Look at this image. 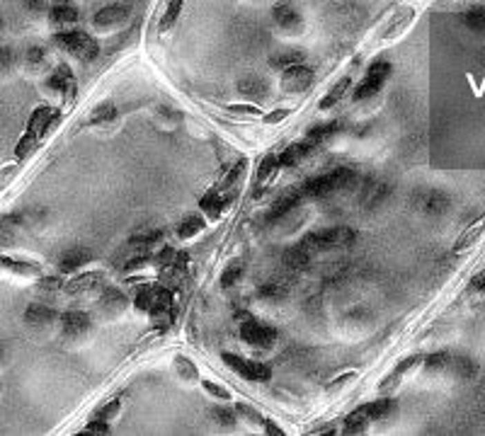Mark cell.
Segmentation results:
<instances>
[{
    "label": "cell",
    "instance_id": "6da1fadb",
    "mask_svg": "<svg viewBox=\"0 0 485 436\" xmlns=\"http://www.w3.org/2000/svg\"><path fill=\"white\" fill-rule=\"evenodd\" d=\"M354 172L350 168H335L325 175H318V177H311L301 184V194L303 199H323V197H330L335 194L337 189L347 187L352 182Z\"/></svg>",
    "mask_w": 485,
    "mask_h": 436
},
{
    "label": "cell",
    "instance_id": "7a4b0ae2",
    "mask_svg": "<svg viewBox=\"0 0 485 436\" xmlns=\"http://www.w3.org/2000/svg\"><path fill=\"white\" fill-rule=\"evenodd\" d=\"M356 240V233L350 226H332L325 230H316V233H308L301 240V248H306L308 252H318V250H330V248H347Z\"/></svg>",
    "mask_w": 485,
    "mask_h": 436
},
{
    "label": "cell",
    "instance_id": "3957f363",
    "mask_svg": "<svg viewBox=\"0 0 485 436\" xmlns=\"http://www.w3.org/2000/svg\"><path fill=\"white\" fill-rule=\"evenodd\" d=\"M56 44H59L61 49L75 54L78 59H83V61H93V59H97V54H99L97 39L90 37V34H85V32H80V30L59 32V34H56Z\"/></svg>",
    "mask_w": 485,
    "mask_h": 436
},
{
    "label": "cell",
    "instance_id": "277c9868",
    "mask_svg": "<svg viewBox=\"0 0 485 436\" xmlns=\"http://www.w3.org/2000/svg\"><path fill=\"white\" fill-rule=\"evenodd\" d=\"M221 359H223V364H226L231 371H236L240 378H248V381H255V383H265L272 378V368H269V364L250 361V359H242V357H238V354H231V352H223Z\"/></svg>",
    "mask_w": 485,
    "mask_h": 436
},
{
    "label": "cell",
    "instance_id": "5b68a950",
    "mask_svg": "<svg viewBox=\"0 0 485 436\" xmlns=\"http://www.w3.org/2000/svg\"><path fill=\"white\" fill-rule=\"evenodd\" d=\"M240 337L245 344L255 349H269L274 342H277V330L267 322H258V320H242L240 325Z\"/></svg>",
    "mask_w": 485,
    "mask_h": 436
},
{
    "label": "cell",
    "instance_id": "8992f818",
    "mask_svg": "<svg viewBox=\"0 0 485 436\" xmlns=\"http://www.w3.org/2000/svg\"><path fill=\"white\" fill-rule=\"evenodd\" d=\"M388 75H391V63H388V61H374V63L369 66L364 80L356 85L354 99H367V97H372L374 92H379V90L383 88V83L388 80Z\"/></svg>",
    "mask_w": 485,
    "mask_h": 436
},
{
    "label": "cell",
    "instance_id": "52a82bcc",
    "mask_svg": "<svg viewBox=\"0 0 485 436\" xmlns=\"http://www.w3.org/2000/svg\"><path fill=\"white\" fill-rule=\"evenodd\" d=\"M313 83V70L303 63H296V66H289L284 68V75H282V90L289 95H298Z\"/></svg>",
    "mask_w": 485,
    "mask_h": 436
},
{
    "label": "cell",
    "instance_id": "ba28073f",
    "mask_svg": "<svg viewBox=\"0 0 485 436\" xmlns=\"http://www.w3.org/2000/svg\"><path fill=\"white\" fill-rule=\"evenodd\" d=\"M129 15H131L129 3H112V6L99 8V10L95 12L93 22L97 27H114V25H122Z\"/></svg>",
    "mask_w": 485,
    "mask_h": 436
},
{
    "label": "cell",
    "instance_id": "9c48e42d",
    "mask_svg": "<svg viewBox=\"0 0 485 436\" xmlns=\"http://www.w3.org/2000/svg\"><path fill=\"white\" fill-rule=\"evenodd\" d=\"M61 330L66 337H80L90 330V317L83 310H68L61 315Z\"/></svg>",
    "mask_w": 485,
    "mask_h": 436
},
{
    "label": "cell",
    "instance_id": "30bf717a",
    "mask_svg": "<svg viewBox=\"0 0 485 436\" xmlns=\"http://www.w3.org/2000/svg\"><path fill=\"white\" fill-rule=\"evenodd\" d=\"M301 199H303L301 187H298V189H292V192H287L284 197H279L277 201L272 204V208H269L267 221H277V218L287 216V213L292 211V208H296L298 204H301Z\"/></svg>",
    "mask_w": 485,
    "mask_h": 436
},
{
    "label": "cell",
    "instance_id": "8fae6325",
    "mask_svg": "<svg viewBox=\"0 0 485 436\" xmlns=\"http://www.w3.org/2000/svg\"><path fill=\"white\" fill-rule=\"evenodd\" d=\"M272 20L277 22L282 30H292V32L301 30V25H303L301 15H298V12L294 10L289 3H279V6L274 8V10H272Z\"/></svg>",
    "mask_w": 485,
    "mask_h": 436
},
{
    "label": "cell",
    "instance_id": "7c38bea8",
    "mask_svg": "<svg viewBox=\"0 0 485 436\" xmlns=\"http://www.w3.org/2000/svg\"><path fill=\"white\" fill-rule=\"evenodd\" d=\"M316 148V146L311 143V141H301V143H294L289 146V148L282 150V155L277 158V165H282V168H294V165L298 163L301 158H306V155H311V150Z\"/></svg>",
    "mask_w": 485,
    "mask_h": 436
},
{
    "label": "cell",
    "instance_id": "4fadbf2b",
    "mask_svg": "<svg viewBox=\"0 0 485 436\" xmlns=\"http://www.w3.org/2000/svg\"><path fill=\"white\" fill-rule=\"evenodd\" d=\"M46 85H49L51 90H56V92H64V95L75 92V78L68 66H59V68L51 73V78L46 80Z\"/></svg>",
    "mask_w": 485,
    "mask_h": 436
},
{
    "label": "cell",
    "instance_id": "5bb4252c",
    "mask_svg": "<svg viewBox=\"0 0 485 436\" xmlns=\"http://www.w3.org/2000/svg\"><path fill=\"white\" fill-rule=\"evenodd\" d=\"M417 206L422 208V211L427 213H441L446 208V204H449V199H446L444 192H437V189H430V192H420L415 197Z\"/></svg>",
    "mask_w": 485,
    "mask_h": 436
},
{
    "label": "cell",
    "instance_id": "9a60e30c",
    "mask_svg": "<svg viewBox=\"0 0 485 436\" xmlns=\"http://www.w3.org/2000/svg\"><path fill=\"white\" fill-rule=\"evenodd\" d=\"M51 119H54V109L51 107H39V109H35L32 112V117H30V124H27V134H32V136H44L46 134V129L51 126Z\"/></svg>",
    "mask_w": 485,
    "mask_h": 436
},
{
    "label": "cell",
    "instance_id": "2e32d148",
    "mask_svg": "<svg viewBox=\"0 0 485 436\" xmlns=\"http://www.w3.org/2000/svg\"><path fill=\"white\" fill-rule=\"evenodd\" d=\"M90 252L88 250H83V248H70L68 252L61 257V262H59V269L64 274H70V272H78L80 267H85V264L90 262Z\"/></svg>",
    "mask_w": 485,
    "mask_h": 436
},
{
    "label": "cell",
    "instance_id": "e0dca14e",
    "mask_svg": "<svg viewBox=\"0 0 485 436\" xmlns=\"http://www.w3.org/2000/svg\"><path fill=\"white\" fill-rule=\"evenodd\" d=\"M99 306H102V310L109 313V315H117V313H122L126 308V296L119 291L117 286H107L102 298H99Z\"/></svg>",
    "mask_w": 485,
    "mask_h": 436
},
{
    "label": "cell",
    "instance_id": "ac0fdd59",
    "mask_svg": "<svg viewBox=\"0 0 485 436\" xmlns=\"http://www.w3.org/2000/svg\"><path fill=\"white\" fill-rule=\"evenodd\" d=\"M199 208L207 213V218L216 221V218L223 213V208H226V201H223V197L218 192H209L207 197L199 199Z\"/></svg>",
    "mask_w": 485,
    "mask_h": 436
},
{
    "label": "cell",
    "instance_id": "d6986e66",
    "mask_svg": "<svg viewBox=\"0 0 485 436\" xmlns=\"http://www.w3.org/2000/svg\"><path fill=\"white\" fill-rule=\"evenodd\" d=\"M308 259H311V252H308L306 248H301V245H294V248H289L287 252H284L282 262L287 264L289 269H306L308 267Z\"/></svg>",
    "mask_w": 485,
    "mask_h": 436
},
{
    "label": "cell",
    "instance_id": "ffe728a7",
    "mask_svg": "<svg viewBox=\"0 0 485 436\" xmlns=\"http://www.w3.org/2000/svg\"><path fill=\"white\" fill-rule=\"evenodd\" d=\"M364 415L369 417V419H383V417H388L393 410H396V402L388 400V397H381V400H374V402H367L364 407H359Z\"/></svg>",
    "mask_w": 485,
    "mask_h": 436
},
{
    "label": "cell",
    "instance_id": "44dd1931",
    "mask_svg": "<svg viewBox=\"0 0 485 436\" xmlns=\"http://www.w3.org/2000/svg\"><path fill=\"white\" fill-rule=\"evenodd\" d=\"M56 317V310L49 306H41V303H35V306H30L25 310V320L30 322V325H46V322H51Z\"/></svg>",
    "mask_w": 485,
    "mask_h": 436
},
{
    "label": "cell",
    "instance_id": "7402d4cb",
    "mask_svg": "<svg viewBox=\"0 0 485 436\" xmlns=\"http://www.w3.org/2000/svg\"><path fill=\"white\" fill-rule=\"evenodd\" d=\"M342 126H340V121H327V124H318V126H313L311 131H308V136L306 139L311 141L313 146H318V143H325L327 139H332V136L340 131Z\"/></svg>",
    "mask_w": 485,
    "mask_h": 436
},
{
    "label": "cell",
    "instance_id": "603a6c76",
    "mask_svg": "<svg viewBox=\"0 0 485 436\" xmlns=\"http://www.w3.org/2000/svg\"><path fill=\"white\" fill-rule=\"evenodd\" d=\"M51 22L56 25H73L78 22V8L70 3H59L56 8H51Z\"/></svg>",
    "mask_w": 485,
    "mask_h": 436
},
{
    "label": "cell",
    "instance_id": "cb8c5ba5",
    "mask_svg": "<svg viewBox=\"0 0 485 436\" xmlns=\"http://www.w3.org/2000/svg\"><path fill=\"white\" fill-rule=\"evenodd\" d=\"M417 361H422V359H420V357H408L406 361H401V364H398V366L393 368V371L388 373L386 378H383V383H381V388H383V390H388V388H393V386H396V381H401V378L406 376V373L410 371V368L415 366Z\"/></svg>",
    "mask_w": 485,
    "mask_h": 436
},
{
    "label": "cell",
    "instance_id": "d4e9b609",
    "mask_svg": "<svg viewBox=\"0 0 485 436\" xmlns=\"http://www.w3.org/2000/svg\"><path fill=\"white\" fill-rule=\"evenodd\" d=\"M350 85H352V80H350V78L337 80V83L330 88V92H327L325 97L321 99V109H330V107H335V104L340 102L342 97H345V92H347V90H350Z\"/></svg>",
    "mask_w": 485,
    "mask_h": 436
},
{
    "label": "cell",
    "instance_id": "484cf974",
    "mask_svg": "<svg viewBox=\"0 0 485 436\" xmlns=\"http://www.w3.org/2000/svg\"><path fill=\"white\" fill-rule=\"evenodd\" d=\"M117 117V107H114L112 102H102V104H97V107L90 112V117H88V124H93V126H97V124H109V121Z\"/></svg>",
    "mask_w": 485,
    "mask_h": 436
},
{
    "label": "cell",
    "instance_id": "4316f807",
    "mask_svg": "<svg viewBox=\"0 0 485 436\" xmlns=\"http://www.w3.org/2000/svg\"><path fill=\"white\" fill-rule=\"evenodd\" d=\"M102 272H93V274H83V277H75L73 281L68 284V293H80V291H90L97 284H102Z\"/></svg>",
    "mask_w": 485,
    "mask_h": 436
},
{
    "label": "cell",
    "instance_id": "83f0119b",
    "mask_svg": "<svg viewBox=\"0 0 485 436\" xmlns=\"http://www.w3.org/2000/svg\"><path fill=\"white\" fill-rule=\"evenodd\" d=\"M204 218L202 216H187L182 221V224L178 226V235L182 240H189V238H194V235H199L204 230Z\"/></svg>",
    "mask_w": 485,
    "mask_h": 436
},
{
    "label": "cell",
    "instance_id": "f1b7e54d",
    "mask_svg": "<svg viewBox=\"0 0 485 436\" xmlns=\"http://www.w3.org/2000/svg\"><path fill=\"white\" fill-rule=\"evenodd\" d=\"M367 426H369V417L361 410H354L352 415H347L345 424H342V431H345V434H361V431H367Z\"/></svg>",
    "mask_w": 485,
    "mask_h": 436
},
{
    "label": "cell",
    "instance_id": "f546056e",
    "mask_svg": "<svg viewBox=\"0 0 485 436\" xmlns=\"http://www.w3.org/2000/svg\"><path fill=\"white\" fill-rule=\"evenodd\" d=\"M274 68H289V66L303 63V51H279L269 59Z\"/></svg>",
    "mask_w": 485,
    "mask_h": 436
},
{
    "label": "cell",
    "instance_id": "4dcf8cb0",
    "mask_svg": "<svg viewBox=\"0 0 485 436\" xmlns=\"http://www.w3.org/2000/svg\"><path fill=\"white\" fill-rule=\"evenodd\" d=\"M238 90L242 95H253V97H265L267 95V83L260 78H245L238 83Z\"/></svg>",
    "mask_w": 485,
    "mask_h": 436
},
{
    "label": "cell",
    "instance_id": "1f68e13d",
    "mask_svg": "<svg viewBox=\"0 0 485 436\" xmlns=\"http://www.w3.org/2000/svg\"><path fill=\"white\" fill-rule=\"evenodd\" d=\"M182 6H184V0H170L168 8H165V15L160 17V32L170 30V27L178 22L180 12H182Z\"/></svg>",
    "mask_w": 485,
    "mask_h": 436
},
{
    "label": "cell",
    "instance_id": "d6a6232c",
    "mask_svg": "<svg viewBox=\"0 0 485 436\" xmlns=\"http://www.w3.org/2000/svg\"><path fill=\"white\" fill-rule=\"evenodd\" d=\"M483 230H485V221H480V224H475V226H470L468 230H466L464 235H461L459 240H456V245H454V250L459 252V250H466L468 245H473L475 240L483 235Z\"/></svg>",
    "mask_w": 485,
    "mask_h": 436
},
{
    "label": "cell",
    "instance_id": "836d02e7",
    "mask_svg": "<svg viewBox=\"0 0 485 436\" xmlns=\"http://www.w3.org/2000/svg\"><path fill=\"white\" fill-rule=\"evenodd\" d=\"M0 269H10V272H17V274H37L39 267L37 264H30V262H17V259H8L0 255Z\"/></svg>",
    "mask_w": 485,
    "mask_h": 436
},
{
    "label": "cell",
    "instance_id": "e575fe53",
    "mask_svg": "<svg viewBox=\"0 0 485 436\" xmlns=\"http://www.w3.org/2000/svg\"><path fill=\"white\" fill-rule=\"evenodd\" d=\"M466 27H470L473 32H485V8H473L464 15Z\"/></svg>",
    "mask_w": 485,
    "mask_h": 436
},
{
    "label": "cell",
    "instance_id": "d590c367",
    "mask_svg": "<svg viewBox=\"0 0 485 436\" xmlns=\"http://www.w3.org/2000/svg\"><path fill=\"white\" fill-rule=\"evenodd\" d=\"M242 272H245V267H242L238 259H236V262H231L226 267V272L221 274V286H236L238 279L242 277Z\"/></svg>",
    "mask_w": 485,
    "mask_h": 436
},
{
    "label": "cell",
    "instance_id": "8d00e7d4",
    "mask_svg": "<svg viewBox=\"0 0 485 436\" xmlns=\"http://www.w3.org/2000/svg\"><path fill=\"white\" fill-rule=\"evenodd\" d=\"M274 170H277V155H265L258 165V184H263L265 179L272 177Z\"/></svg>",
    "mask_w": 485,
    "mask_h": 436
},
{
    "label": "cell",
    "instance_id": "74e56055",
    "mask_svg": "<svg viewBox=\"0 0 485 436\" xmlns=\"http://www.w3.org/2000/svg\"><path fill=\"white\" fill-rule=\"evenodd\" d=\"M37 143H39V139L37 136H32V134H25L20 141H17V146H15V155L17 158H27V155L32 153V150L37 148Z\"/></svg>",
    "mask_w": 485,
    "mask_h": 436
},
{
    "label": "cell",
    "instance_id": "f35d334b",
    "mask_svg": "<svg viewBox=\"0 0 485 436\" xmlns=\"http://www.w3.org/2000/svg\"><path fill=\"white\" fill-rule=\"evenodd\" d=\"M454 371H456V376L459 378H473L475 373H478V366H475L470 359H454Z\"/></svg>",
    "mask_w": 485,
    "mask_h": 436
},
{
    "label": "cell",
    "instance_id": "ab89813d",
    "mask_svg": "<svg viewBox=\"0 0 485 436\" xmlns=\"http://www.w3.org/2000/svg\"><path fill=\"white\" fill-rule=\"evenodd\" d=\"M175 366H178V373L182 378H189V381H197V368H194V364L189 361L187 357H175Z\"/></svg>",
    "mask_w": 485,
    "mask_h": 436
},
{
    "label": "cell",
    "instance_id": "60d3db41",
    "mask_svg": "<svg viewBox=\"0 0 485 436\" xmlns=\"http://www.w3.org/2000/svg\"><path fill=\"white\" fill-rule=\"evenodd\" d=\"M119 407H122V400H119V397H114V400L104 402L102 407H97V412H95V417H99V419H107V422H112L114 417H117Z\"/></svg>",
    "mask_w": 485,
    "mask_h": 436
},
{
    "label": "cell",
    "instance_id": "b9f144b4",
    "mask_svg": "<svg viewBox=\"0 0 485 436\" xmlns=\"http://www.w3.org/2000/svg\"><path fill=\"white\" fill-rule=\"evenodd\" d=\"M449 361H451L449 352H435V354H430V357L425 359V366L430 368V371H439V368H444Z\"/></svg>",
    "mask_w": 485,
    "mask_h": 436
},
{
    "label": "cell",
    "instance_id": "7bdbcfd3",
    "mask_svg": "<svg viewBox=\"0 0 485 436\" xmlns=\"http://www.w3.org/2000/svg\"><path fill=\"white\" fill-rule=\"evenodd\" d=\"M211 415H213V419H216V424H221V426L236 424V410H228V407H213Z\"/></svg>",
    "mask_w": 485,
    "mask_h": 436
},
{
    "label": "cell",
    "instance_id": "ee69618b",
    "mask_svg": "<svg viewBox=\"0 0 485 436\" xmlns=\"http://www.w3.org/2000/svg\"><path fill=\"white\" fill-rule=\"evenodd\" d=\"M245 165H248V163H245V160H238V163L231 168V172L226 175V179H223V187H221V189H226V192H231L233 184H236L238 179H240V175H242V170H245Z\"/></svg>",
    "mask_w": 485,
    "mask_h": 436
},
{
    "label": "cell",
    "instance_id": "f6af8a7d",
    "mask_svg": "<svg viewBox=\"0 0 485 436\" xmlns=\"http://www.w3.org/2000/svg\"><path fill=\"white\" fill-rule=\"evenodd\" d=\"M236 415H240V417H245V419H250V424H258V426H263V417H260V412H255L250 405H245V402H238L236 405Z\"/></svg>",
    "mask_w": 485,
    "mask_h": 436
},
{
    "label": "cell",
    "instance_id": "bcb514c9",
    "mask_svg": "<svg viewBox=\"0 0 485 436\" xmlns=\"http://www.w3.org/2000/svg\"><path fill=\"white\" fill-rule=\"evenodd\" d=\"M85 434H109L112 431V426H109L107 419H99V417H95L90 424H85Z\"/></svg>",
    "mask_w": 485,
    "mask_h": 436
},
{
    "label": "cell",
    "instance_id": "7dc6e473",
    "mask_svg": "<svg viewBox=\"0 0 485 436\" xmlns=\"http://www.w3.org/2000/svg\"><path fill=\"white\" fill-rule=\"evenodd\" d=\"M202 386H204V390H207L209 395L218 397V400H231V390H228V388L216 386V383H213V381H204Z\"/></svg>",
    "mask_w": 485,
    "mask_h": 436
},
{
    "label": "cell",
    "instance_id": "c3c4849f",
    "mask_svg": "<svg viewBox=\"0 0 485 436\" xmlns=\"http://www.w3.org/2000/svg\"><path fill=\"white\" fill-rule=\"evenodd\" d=\"M287 293V288L282 284H263L260 286V296L263 298H282Z\"/></svg>",
    "mask_w": 485,
    "mask_h": 436
},
{
    "label": "cell",
    "instance_id": "681fc988",
    "mask_svg": "<svg viewBox=\"0 0 485 436\" xmlns=\"http://www.w3.org/2000/svg\"><path fill=\"white\" fill-rule=\"evenodd\" d=\"M15 66V51L8 46H0V73H6Z\"/></svg>",
    "mask_w": 485,
    "mask_h": 436
},
{
    "label": "cell",
    "instance_id": "f907efd6",
    "mask_svg": "<svg viewBox=\"0 0 485 436\" xmlns=\"http://www.w3.org/2000/svg\"><path fill=\"white\" fill-rule=\"evenodd\" d=\"M228 112H233V115H248V117H260V115H263V109L255 107V104H231Z\"/></svg>",
    "mask_w": 485,
    "mask_h": 436
},
{
    "label": "cell",
    "instance_id": "816d5d0a",
    "mask_svg": "<svg viewBox=\"0 0 485 436\" xmlns=\"http://www.w3.org/2000/svg\"><path fill=\"white\" fill-rule=\"evenodd\" d=\"M27 63L30 66L44 63V49H41V46H32V49H27Z\"/></svg>",
    "mask_w": 485,
    "mask_h": 436
},
{
    "label": "cell",
    "instance_id": "f5cc1de1",
    "mask_svg": "<svg viewBox=\"0 0 485 436\" xmlns=\"http://www.w3.org/2000/svg\"><path fill=\"white\" fill-rule=\"evenodd\" d=\"M292 115V109H287V107H279V109H274L272 115H265V121H267V124H279V121H284L287 119V117Z\"/></svg>",
    "mask_w": 485,
    "mask_h": 436
},
{
    "label": "cell",
    "instance_id": "db71d44e",
    "mask_svg": "<svg viewBox=\"0 0 485 436\" xmlns=\"http://www.w3.org/2000/svg\"><path fill=\"white\" fill-rule=\"evenodd\" d=\"M173 259H175V250L168 245V248L160 250V255H158V267H170V264H173Z\"/></svg>",
    "mask_w": 485,
    "mask_h": 436
},
{
    "label": "cell",
    "instance_id": "11a10c76",
    "mask_svg": "<svg viewBox=\"0 0 485 436\" xmlns=\"http://www.w3.org/2000/svg\"><path fill=\"white\" fill-rule=\"evenodd\" d=\"M356 378V373L354 371H350V373H345V376H340V378H335V381L327 386V393H335L337 388H342V386H347V381H354Z\"/></svg>",
    "mask_w": 485,
    "mask_h": 436
},
{
    "label": "cell",
    "instance_id": "9f6ffc18",
    "mask_svg": "<svg viewBox=\"0 0 485 436\" xmlns=\"http://www.w3.org/2000/svg\"><path fill=\"white\" fill-rule=\"evenodd\" d=\"M39 288L41 291H59L61 288V279L59 277H46L39 281Z\"/></svg>",
    "mask_w": 485,
    "mask_h": 436
},
{
    "label": "cell",
    "instance_id": "6f0895ef",
    "mask_svg": "<svg viewBox=\"0 0 485 436\" xmlns=\"http://www.w3.org/2000/svg\"><path fill=\"white\" fill-rule=\"evenodd\" d=\"M470 291H485V269H480V272L470 279Z\"/></svg>",
    "mask_w": 485,
    "mask_h": 436
},
{
    "label": "cell",
    "instance_id": "680465c9",
    "mask_svg": "<svg viewBox=\"0 0 485 436\" xmlns=\"http://www.w3.org/2000/svg\"><path fill=\"white\" fill-rule=\"evenodd\" d=\"M263 426H265V431H267L269 436H284V429H279V426L274 424L272 419H265V422H263Z\"/></svg>",
    "mask_w": 485,
    "mask_h": 436
},
{
    "label": "cell",
    "instance_id": "91938a15",
    "mask_svg": "<svg viewBox=\"0 0 485 436\" xmlns=\"http://www.w3.org/2000/svg\"><path fill=\"white\" fill-rule=\"evenodd\" d=\"M25 6L30 8V10L39 12V10H44V8H46V0H25Z\"/></svg>",
    "mask_w": 485,
    "mask_h": 436
},
{
    "label": "cell",
    "instance_id": "94428289",
    "mask_svg": "<svg viewBox=\"0 0 485 436\" xmlns=\"http://www.w3.org/2000/svg\"><path fill=\"white\" fill-rule=\"evenodd\" d=\"M0 359H3V347H0Z\"/></svg>",
    "mask_w": 485,
    "mask_h": 436
},
{
    "label": "cell",
    "instance_id": "6125c7cd",
    "mask_svg": "<svg viewBox=\"0 0 485 436\" xmlns=\"http://www.w3.org/2000/svg\"><path fill=\"white\" fill-rule=\"evenodd\" d=\"M59 3H66V0H59Z\"/></svg>",
    "mask_w": 485,
    "mask_h": 436
}]
</instances>
